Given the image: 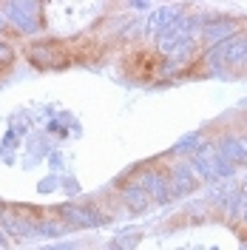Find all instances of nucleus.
<instances>
[{
  "mask_svg": "<svg viewBox=\"0 0 247 250\" xmlns=\"http://www.w3.org/2000/svg\"><path fill=\"white\" fill-rule=\"evenodd\" d=\"M245 250H247V248H245Z\"/></svg>",
  "mask_w": 247,
  "mask_h": 250,
  "instance_id": "a211bd4d",
  "label": "nucleus"
},
{
  "mask_svg": "<svg viewBox=\"0 0 247 250\" xmlns=\"http://www.w3.org/2000/svg\"><path fill=\"white\" fill-rule=\"evenodd\" d=\"M3 9H6V17L20 31H26V34H34L37 31V26H40V12H34L37 3H6Z\"/></svg>",
  "mask_w": 247,
  "mask_h": 250,
  "instance_id": "f257e3e1",
  "label": "nucleus"
},
{
  "mask_svg": "<svg viewBox=\"0 0 247 250\" xmlns=\"http://www.w3.org/2000/svg\"><path fill=\"white\" fill-rule=\"evenodd\" d=\"M34 233H43V236H60V233H65V222H40L37 225V230Z\"/></svg>",
  "mask_w": 247,
  "mask_h": 250,
  "instance_id": "9b49d317",
  "label": "nucleus"
},
{
  "mask_svg": "<svg viewBox=\"0 0 247 250\" xmlns=\"http://www.w3.org/2000/svg\"><path fill=\"white\" fill-rule=\"evenodd\" d=\"M12 57H15L12 46H9V43H0V62H9Z\"/></svg>",
  "mask_w": 247,
  "mask_h": 250,
  "instance_id": "f8f14e48",
  "label": "nucleus"
},
{
  "mask_svg": "<svg viewBox=\"0 0 247 250\" xmlns=\"http://www.w3.org/2000/svg\"><path fill=\"white\" fill-rule=\"evenodd\" d=\"M0 222H3V228H6L12 236H17V239H26V236H31L34 230H37L31 222H26V219L17 216V213H3V219H0Z\"/></svg>",
  "mask_w": 247,
  "mask_h": 250,
  "instance_id": "0eeeda50",
  "label": "nucleus"
},
{
  "mask_svg": "<svg viewBox=\"0 0 247 250\" xmlns=\"http://www.w3.org/2000/svg\"><path fill=\"white\" fill-rule=\"evenodd\" d=\"M210 57L219 62H242L247 60V34H233L227 40H222L213 51H210Z\"/></svg>",
  "mask_w": 247,
  "mask_h": 250,
  "instance_id": "f03ea898",
  "label": "nucleus"
},
{
  "mask_svg": "<svg viewBox=\"0 0 247 250\" xmlns=\"http://www.w3.org/2000/svg\"><path fill=\"white\" fill-rule=\"evenodd\" d=\"M43 250H71V245H57V248H43Z\"/></svg>",
  "mask_w": 247,
  "mask_h": 250,
  "instance_id": "ddd939ff",
  "label": "nucleus"
},
{
  "mask_svg": "<svg viewBox=\"0 0 247 250\" xmlns=\"http://www.w3.org/2000/svg\"><path fill=\"white\" fill-rule=\"evenodd\" d=\"M0 23H3V20H0Z\"/></svg>",
  "mask_w": 247,
  "mask_h": 250,
  "instance_id": "f3484780",
  "label": "nucleus"
},
{
  "mask_svg": "<svg viewBox=\"0 0 247 250\" xmlns=\"http://www.w3.org/2000/svg\"><path fill=\"white\" fill-rule=\"evenodd\" d=\"M219 156H222L225 162H230V165H242V162H247V140H239V137H227V140H222V145H219Z\"/></svg>",
  "mask_w": 247,
  "mask_h": 250,
  "instance_id": "7ed1b4c3",
  "label": "nucleus"
},
{
  "mask_svg": "<svg viewBox=\"0 0 247 250\" xmlns=\"http://www.w3.org/2000/svg\"><path fill=\"white\" fill-rule=\"evenodd\" d=\"M242 213H245V219H247V205H245V210H242Z\"/></svg>",
  "mask_w": 247,
  "mask_h": 250,
  "instance_id": "2eb2a0df",
  "label": "nucleus"
},
{
  "mask_svg": "<svg viewBox=\"0 0 247 250\" xmlns=\"http://www.w3.org/2000/svg\"><path fill=\"white\" fill-rule=\"evenodd\" d=\"M170 193H176V196H185L190 193L193 188H196V179H193V171L187 168V165H176L173 171H170Z\"/></svg>",
  "mask_w": 247,
  "mask_h": 250,
  "instance_id": "20e7f679",
  "label": "nucleus"
},
{
  "mask_svg": "<svg viewBox=\"0 0 247 250\" xmlns=\"http://www.w3.org/2000/svg\"><path fill=\"white\" fill-rule=\"evenodd\" d=\"M145 185H148V193L154 196L156 202H168V196H170L168 176H162V173H148V176H145Z\"/></svg>",
  "mask_w": 247,
  "mask_h": 250,
  "instance_id": "1a4fd4ad",
  "label": "nucleus"
},
{
  "mask_svg": "<svg viewBox=\"0 0 247 250\" xmlns=\"http://www.w3.org/2000/svg\"><path fill=\"white\" fill-rule=\"evenodd\" d=\"M233 29H236V23H233L230 17H227V20H225V17H216V20H210L202 31H205L207 40H219V43H222V40H227L233 34Z\"/></svg>",
  "mask_w": 247,
  "mask_h": 250,
  "instance_id": "6e6552de",
  "label": "nucleus"
},
{
  "mask_svg": "<svg viewBox=\"0 0 247 250\" xmlns=\"http://www.w3.org/2000/svg\"><path fill=\"white\" fill-rule=\"evenodd\" d=\"M123 199H125V205H128V208H131V210H145V208H148V193H145V190H142V188H125L123 190Z\"/></svg>",
  "mask_w": 247,
  "mask_h": 250,
  "instance_id": "9d476101",
  "label": "nucleus"
},
{
  "mask_svg": "<svg viewBox=\"0 0 247 250\" xmlns=\"http://www.w3.org/2000/svg\"><path fill=\"white\" fill-rule=\"evenodd\" d=\"M0 245H9V239H6V233H3V228H0Z\"/></svg>",
  "mask_w": 247,
  "mask_h": 250,
  "instance_id": "4468645a",
  "label": "nucleus"
},
{
  "mask_svg": "<svg viewBox=\"0 0 247 250\" xmlns=\"http://www.w3.org/2000/svg\"><path fill=\"white\" fill-rule=\"evenodd\" d=\"M179 6H165V9H159V12H154L151 15V20H148V34H154V31H162L168 29V26H173L176 20H179Z\"/></svg>",
  "mask_w": 247,
  "mask_h": 250,
  "instance_id": "423d86ee",
  "label": "nucleus"
},
{
  "mask_svg": "<svg viewBox=\"0 0 247 250\" xmlns=\"http://www.w3.org/2000/svg\"><path fill=\"white\" fill-rule=\"evenodd\" d=\"M60 213L65 216L68 225H80V228H97L103 219H97V213L85 210V208H77V205H62Z\"/></svg>",
  "mask_w": 247,
  "mask_h": 250,
  "instance_id": "39448f33",
  "label": "nucleus"
},
{
  "mask_svg": "<svg viewBox=\"0 0 247 250\" xmlns=\"http://www.w3.org/2000/svg\"><path fill=\"white\" fill-rule=\"evenodd\" d=\"M0 219H3V213H0Z\"/></svg>",
  "mask_w": 247,
  "mask_h": 250,
  "instance_id": "dca6fc26",
  "label": "nucleus"
}]
</instances>
